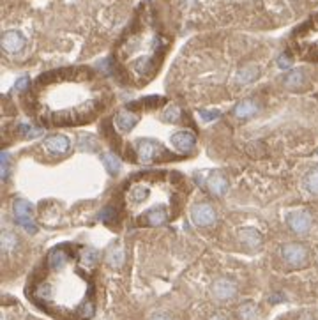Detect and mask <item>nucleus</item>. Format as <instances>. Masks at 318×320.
<instances>
[{
	"label": "nucleus",
	"mask_w": 318,
	"mask_h": 320,
	"mask_svg": "<svg viewBox=\"0 0 318 320\" xmlns=\"http://www.w3.org/2000/svg\"><path fill=\"white\" fill-rule=\"evenodd\" d=\"M99 255L82 244H57L28 281V297L37 308L60 320H90L96 311L94 274Z\"/></svg>",
	"instance_id": "f257e3e1"
},
{
	"label": "nucleus",
	"mask_w": 318,
	"mask_h": 320,
	"mask_svg": "<svg viewBox=\"0 0 318 320\" xmlns=\"http://www.w3.org/2000/svg\"><path fill=\"white\" fill-rule=\"evenodd\" d=\"M111 101L110 87L90 67H62L41 74L28 94V111L42 126L94 121Z\"/></svg>",
	"instance_id": "f03ea898"
},
{
	"label": "nucleus",
	"mask_w": 318,
	"mask_h": 320,
	"mask_svg": "<svg viewBox=\"0 0 318 320\" xmlns=\"http://www.w3.org/2000/svg\"><path fill=\"white\" fill-rule=\"evenodd\" d=\"M186 196L188 184L177 172L134 173L120 191L124 213L140 227H161L173 219Z\"/></svg>",
	"instance_id": "7ed1b4c3"
},
{
	"label": "nucleus",
	"mask_w": 318,
	"mask_h": 320,
	"mask_svg": "<svg viewBox=\"0 0 318 320\" xmlns=\"http://www.w3.org/2000/svg\"><path fill=\"white\" fill-rule=\"evenodd\" d=\"M165 43L150 27L138 28L124 37L117 50V64L126 84L145 85L159 69Z\"/></svg>",
	"instance_id": "20e7f679"
},
{
	"label": "nucleus",
	"mask_w": 318,
	"mask_h": 320,
	"mask_svg": "<svg viewBox=\"0 0 318 320\" xmlns=\"http://www.w3.org/2000/svg\"><path fill=\"white\" fill-rule=\"evenodd\" d=\"M292 43L297 55L308 61H318V14L295 30Z\"/></svg>",
	"instance_id": "39448f33"
},
{
	"label": "nucleus",
	"mask_w": 318,
	"mask_h": 320,
	"mask_svg": "<svg viewBox=\"0 0 318 320\" xmlns=\"http://www.w3.org/2000/svg\"><path fill=\"white\" fill-rule=\"evenodd\" d=\"M133 149H134V152H136V159H138V163H142V165H150V163H154L156 159L166 158V156H168L161 142H157V140H152V138L134 140Z\"/></svg>",
	"instance_id": "423d86ee"
},
{
	"label": "nucleus",
	"mask_w": 318,
	"mask_h": 320,
	"mask_svg": "<svg viewBox=\"0 0 318 320\" xmlns=\"http://www.w3.org/2000/svg\"><path fill=\"white\" fill-rule=\"evenodd\" d=\"M13 214H14L16 225L25 228L28 234L37 232V225H36V221H34V216H32V207H30L28 202H25V200H16L13 204Z\"/></svg>",
	"instance_id": "0eeeda50"
},
{
	"label": "nucleus",
	"mask_w": 318,
	"mask_h": 320,
	"mask_svg": "<svg viewBox=\"0 0 318 320\" xmlns=\"http://www.w3.org/2000/svg\"><path fill=\"white\" fill-rule=\"evenodd\" d=\"M281 256L290 267H304L308 262V250L299 242H288L281 248Z\"/></svg>",
	"instance_id": "6e6552de"
},
{
	"label": "nucleus",
	"mask_w": 318,
	"mask_h": 320,
	"mask_svg": "<svg viewBox=\"0 0 318 320\" xmlns=\"http://www.w3.org/2000/svg\"><path fill=\"white\" fill-rule=\"evenodd\" d=\"M311 214L304 209H297V211H292V213L286 214V225L290 228L292 232L297 234V235H304V234L309 232V228H311Z\"/></svg>",
	"instance_id": "1a4fd4ad"
},
{
	"label": "nucleus",
	"mask_w": 318,
	"mask_h": 320,
	"mask_svg": "<svg viewBox=\"0 0 318 320\" xmlns=\"http://www.w3.org/2000/svg\"><path fill=\"white\" fill-rule=\"evenodd\" d=\"M211 292L214 299L219 302L232 301L237 296V285L233 279L230 278H217L211 287Z\"/></svg>",
	"instance_id": "9d476101"
},
{
	"label": "nucleus",
	"mask_w": 318,
	"mask_h": 320,
	"mask_svg": "<svg viewBox=\"0 0 318 320\" xmlns=\"http://www.w3.org/2000/svg\"><path fill=\"white\" fill-rule=\"evenodd\" d=\"M191 219L196 227H211L216 221V211L212 209V205L207 202H200V204L193 205L191 209Z\"/></svg>",
	"instance_id": "9b49d317"
},
{
	"label": "nucleus",
	"mask_w": 318,
	"mask_h": 320,
	"mask_svg": "<svg viewBox=\"0 0 318 320\" xmlns=\"http://www.w3.org/2000/svg\"><path fill=\"white\" fill-rule=\"evenodd\" d=\"M170 144L173 145V149H175L177 152L191 154L194 150V147H196V138L189 131H177V133L171 135Z\"/></svg>",
	"instance_id": "f8f14e48"
},
{
	"label": "nucleus",
	"mask_w": 318,
	"mask_h": 320,
	"mask_svg": "<svg viewBox=\"0 0 318 320\" xmlns=\"http://www.w3.org/2000/svg\"><path fill=\"white\" fill-rule=\"evenodd\" d=\"M25 46V37L18 30H7L2 36V50L5 53H20Z\"/></svg>",
	"instance_id": "ddd939ff"
},
{
	"label": "nucleus",
	"mask_w": 318,
	"mask_h": 320,
	"mask_svg": "<svg viewBox=\"0 0 318 320\" xmlns=\"http://www.w3.org/2000/svg\"><path fill=\"white\" fill-rule=\"evenodd\" d=\"M138 121L140 117L134 111H131L129 108H122L115 113V124L122 133H129L134 126L138 124Z\"/></svg>",
	"instance_id": "4468645a"
},
{
	"label": "nucleus",
	"mask_w": 318,
	"mask_h": 320,
	"mask_svg": "<svg viewBox=\"0 0 318 320\" xmlns=\"http://www.w3.org/2000/svg\"><path fill=\"white\" fill-rule=\"evenodd\" d=\"M42 147L51 154H65L71 149V142L64 135H51L44 140Z\"/></svg>",
	"instance_id": "2eb2a0df"
},
{
	"label": "nucleus",
	"mask_w": 318,
	"mask_h": 320,
	"mask_svg": "<svg viewBox=\"0 0 318 320\" xmlns=\"http://www.w3.org/2000/svg\"><path fill=\"white\" fill-rule=\"evenodd\" d=\"M205 186H207L209 193L214 196H223L228 191V181L221 172H214L212 175H209Z\"/></svg>",
	"instance_id": "dca6fc26"
},
{
	"label": "nucleus",
	"mask_w": 318,
	"mask_h": 320,
	"mask_svg": "<svg viewBox=\"0 0 318 320\" xmlns=\"http://www.w3.org/2000/svg\"><path fill=\"white\" fill-rule=\"evenodd\" d=\"M105 260H106V264L110 265V267H113V269H119V267H122V265H124V262H126V253H124V248H122V244H120V242H117V244H111V246L106 250Z\"/></svg>",
	"instance_id": "f3484780"
},
{
	"label": "nucleus",
	"mask_w": 318,
	"mask_h": 320,
	"mask_svg": "<svg viewBox=\"0 0 318 320\" xmlns=\"http://www.w3.org/2000/svg\"><path fill=\"white\" fill-rule=\"evenodd\" d=\"M258 113V103L254 99H242V101L233 108V115L237 119H249Z\"/></svg>",
	"instance_id": "a211bd4d"
},
{
	"label": "nucleus",
	"mask_w": 318,
	"mask_h": 320,
	"mask_svg": "<svg viewBox=\"0 0 318 320\" xmlns=\"http://www.w3.org/2000/svg\"><path fill=\"white\" fill-rule=\"evenodd\" d=\"M239 237H240V242H242L244 246L251 248V250H258L263 242L260 232L258 230H254V228H242Z\"/></svg>",
	"instance_id": "6ab92c4d"
},
{
	"label": "nucleus",
	"mask_w": 318,
	"mask_h": 320,
	"mask_svg": "<svg viewBox=\"0 0 318 320\" xmlns=\"http://www.w3.org/2000/svg\"><path fill=\"white\" fill-rule=\"evenodd\" d=\"M103 159V165H105V168L108 170V173H111V175H115V173L120 172V168H122V163H120V159L117 158L115 154L111 152H106L101 156Z\"/></svg>",
	"instance_id": "aec40b11"
},
{
	"label": "nucleus",
	"mask_w": 318,
	"mask_h": 320,
	"mask_svg": "<svg viewBox=\"0 0 318 320\" xmlns=\"http://www.w3.org/2000/svg\"><path fill=\"white\" fill-rule=\"evenodd\" d=\"M304 188L311 195H318V167H313L304 177Z\"/></svg>",
	"instance_id": "412c9836"
},
{
	"label": "nucleus",
	"mask_w": 318,
	"mask_h": 320,
	"mask_svg": "<svg viewBox=\"0 0 318 320\" xmlns=\"http://www.w3.org/2000/svg\"><path fill=\"white\" fill-rule=\"evenodd\" d=\"M239 320H258V308L253 302H244L237 311Z\"/></svg>",
	"instance_id": "4be33fe9"
},
{
	"label": "nucleus",
	"mask_w": 318,
	"mask_h": 320,
	"mask_svg": "<svg viewBox=\"0 0 318 320\" xmlns=\"http://www.w3.org/2000/svg\"><path fill=\"white\" fill-rule=\"evenodd\" d=\"M302 84H304V71L302 69H295L285 76V85L288 88H299Z\"/></svg>",
	"instance_id": "5701e85b"
},
{
	"label": "nucleus",
	"mask_w": 318,
	"mask_h": 320,
	"mask_svg": "<svg viewBox=\"0 0 318 320\" xmlns=\"http://www.w3.org/2000/svg\"><path fill=\"white\" fill-rule=\"evenodd\" d=\"M16 246H18V237L14 235L13 232H9V230H4L2 232V250L13 251Z\"/></svg>",
	"instance_id": "b1692460"
},
{
	"label": "nucleus",
	"mask_w": 318,
	"mask_h": 320,
	"mask_svg": "<svg viewBox=\"0 0 318 320\" xmlns=\"http://www.w3.org/2000/svg\"><path fill=\"white\" fill-rule=\"evenodd\" d=\"M163 121L166 122H179L180 121V110L177 105H168L165 111H163Z\"/></svg>",
	"instance_id": "393cba45"
},
{
	"label": "nucleus",
	"mask_w": 318,
	"mask_h": 320,
	"mask_svg": "<svg viewBox=\"0 0 318 320\" xmlns=\"http://www.w3.org/2000/svg\"><path fill=\"white\" fill-rule=\"evenodd\" d=\"M78 147L82 149V150H87V149L88 150H96L97 142L92 135H82L78 140Z\"/></svg>",
	"instance_id": "a878e982"
},
{
	"label": "nucleus",
	"mask_w": 318,
	"mask_h": 320,
	"mask_svg": "<svg viewBox=\"0 0 318 320\" xmlns=\"http://www.w3.org/2000/svg\"><path fill=\"white\" fill-rule=\"evenodd\" d=\"M254 76H256V69H254V67H246V69H242L239 73L237 80H239V84H248V82H251Z\"/></svg>",
	"instance_id": "bb28decb"
},
{
	"label": "nucleus",
	"mask_w": 318,
	"mask_h": 320,
	"mask_svg": "<svg viewBox=\"0 0 318 320\" xmlns=\"http://www.w3.org/2000/svg\"><path fill=\"white\" fill-rule=\"evenodd\" d=\"M14 90H18V92H27V90H30V78H28V76H21L20 80H16Z\"/></svg>",
	"instance_id": "cd10ccee"
},
{
	"label": "nucleus",
	"mask_w": 318,
	"mask_h": 320,
	"mask_svg": "<svg viewBox=\"0 0 318 320\" xmlns=\"http://www.w3.org/2000/svg\"><path fill=\"white\" fill-rule=\"evenodd\" d=\"M20 131H21L27 138H36V136H39L42 133L41 129H37V128H32V126H27V124L20 126Z\"/></svg>",
	"instance_id": "c85d7f7f"
},
{
	"label": "nucleus",
	"mask_w": 318,
	"mask_h": 320,
	"mask_svg": "<svg viewBox=\"0 0 318 320\" xmlns=\"http://www.w3.org/2000/svg\"><path fill=\"white\" fill-rule=\"evenodd\" d=\"M221 115L217 110H211V111H207V110H200L198 111V117L202 119L203 122H211V121H216L217 117Z\"/></svg>",
	"instance_id": "c756f323"
},
{
	"label": "nucleus",
	"mask_w": 318,
	"mask_h": 320,
	"mask_svg": "<svg viewBox=\"0 0 318 320\" xmlns=\"http://www.w3.org/2000/svg\"><path fill=\"white\" fill-rule=\"evenodd\" d=\"M9 165H11L9 154L2 152V165H0V172H2V179H4V181L9 177Z\"/></svg>",
	"instance_id": "7c9ffc66"
},
{
	"label": "nucleus",
	"mask_w": 318,
	"mask_h": 320,
	"mask_svg": "<svg viewBox=\"0 0 318 320\" xmlns=\"http://www.w3.org/2000/svg\"><path fill=\"white\" fill-rule=\"evenodd\" d=\"M277 65H279L281 69H288V67L292 65V59L283 53V55H279V59H277Z\"/></svg>",
	"instance_id": "2f4dec72"
},
{
	"label": "nucleus",
	"mask_w": 318,
	"mask_h": 320,
	"mask_svg": "<svg viewBox=\"0 0 318 320\" xmlns=\"http://www.w3.org/2000/svg\"><path fill=\"white\" fill-rule=\"evenodd\" d=\"M111 218H115V211L111 209V207H106V209H103V213H101V219H103V221H110Z\"/></svg>",
	"instance_id": "473e14b6"
},
{
	"label": "nucleus",
	"mask_w": 318,
	"mask_h": 320,
	"mask_svg": "<svg viewBox=\"0 0 318 320\" xmlns=\"http://www.w3.org/2000/svg\"><path fill=\"white\" fill-rule=\"evenodd\" d=\"M148 320H170V317L166 315V313H154Z\"/></svg>",
	"instance_id": "72a5a7b5"
},
{
	"label": "nucleus",
	"mask_w": 318,
	"mask_h": 320,
	"mask_svg": "<svg viewBox=\"0 0 318 320\" xmlns=\"http://www.w3.org/2000/svg\"><path fill=\"white\" fill-rule=\"evenodd\" d=\"M211 320H226V319H225V317H223V315H214Z\"/></svg>",
	"instance_id": "f704fd0d"
}]
</instances>
